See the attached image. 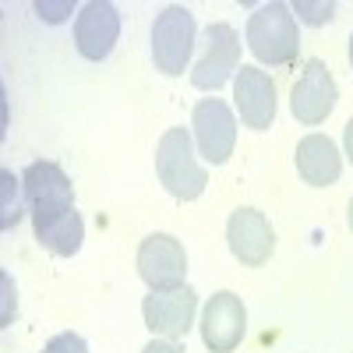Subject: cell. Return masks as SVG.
Instances as JSON below:
<instances>
[{
    "label": "cell",
    "instance_id": "7402d4cb",
    "mask_svg": "<svg viewBox=\"0 0 353 353\" xmlns=\"http://www.w3.org/2000/svg\"><path fill=\"white\" fill-rule=\"evenodd\" d=\"M343 149H346V159L353 163V117H350L346 128H343Z\"/></svg>",
    "mask_w": 353,
    "mask_h": 353
},
{
    "label": "cell",
    "instance_id": "603a6c76",
    "mask_svg": "<svg viewBox=\"0 0 353 353\" xmlns=\"http://www.w3.org/2000/svg\"><path fill=\"white\" fill-rule=\"evenodd\" d=\"M346 223H350V233H353V198H350V212H346Z\"/></svg>",
    "mask_w": 353,
    "mask_h": 353
},
{
    "label": "cell",
    "instance_id": "3957f363",
    "mask_svg": "<svg viewBox=\"0 0 353 353\" xmlns=\"http://www.w3.org/2000/svg\"><path fill=\"white\" fill-rule=\"evenodd\" d=\"M194 14L184 4H170L152 25V61L156 71L166 78H176L188 71V61L194 53Z\"/></svg>",
    "mask_w": 353,
    "mask_h": 353
},
{
    "label": "cell",
    "instance_id": "ac0fdd59",
    "mask_svg": "<svg viewBox=\"0 0 353 353\" xmlns=\"http://www.w3.org/2000/svg\"><path fill=\"white\" fill-rule=\"evenodd\" d=\"M43 353H88V343L78 332H61L43 346Z\"/></svg>",
    "mask_w": 353,
    "mask_h": 353
},
{
    "label": "cell",
    "instance_id": "6da1fadb",
    "mask_svg": "<svg viewBox=\"0 0 353 353\" xmlns=\"http://www.w3.org/2000/svg\"><path fill=\"white\" fill-rule=\"evenodd\" d=\"M156 173L159 184L176 198V201H194L205 194L209 173L198 163V149L188 128H170L159 145H156Z\"/></svg>",
    "mask_w": 353,
    "mask_h": 353
},
{
    "label": "cell",
    "instance_id": "4fadbf2b",
    "mask_svg": "<svg viewBox=\"0 0 353 353\" xmlns=\"http://www.w3.org/2000/svg\"><path fill=\"white\" fill-rule=\"evenodd\" d=\"M32 230H36V241L57 258L78 254L81 241H85V223L74 212V201H68V205H39V209H32Z\"/></svg>",
    "mask_w": 353,
    "mask_h": 353
},
{
    "label": "cell",
    "instance_id": "277c9868",
    "mask_svg": "<svg viewBox=\"0 0 353 353\" xmlns=\"http://www.w3.org/2000/svg\"><path fill=\"white\" fill-rule=\"evenodd\" d=\"M241 68V36L233 32V25L216 21L205 28V43H201V57L191 71V85L201 92H216L223 88Z\"/></svg>",
    "mask_w": 353,
    "mask_h": 353
},
{
    "label": "cell",
    "instance_id": "ffe728a7",
    "mask_svg": "<svg viewBox=\"0 0 353 353\" xmlns=\"http://www.w3.org/2000/svg\"><path fill=\"white\" fill-rule=\"evenodd\" d=\"M141 353H188V350H184L181 343H176V339H152Z\"/></svg>",
    "mask_w": 353,
    "mask_h": 353
},
{
    "label": "cell",
    "instance_id": "ba28073f",
    "mask_svg": "<svg viewBox=\"0 0 353 353\" xmlns=\"http://www.w3.org/2000/svg\"><path fill=\"white\" fill-rule=\"evenodd\" d=\"M336 103H339V88H336L332 71L321 61H307L301 78L293 81V88H290L293 117H297L301 124H307V128H318L336 110Z\"/></svg>",
    "mask_w": 353,
    "mask_h": 353
},
{
    "label": "cell",
    "instance_id": "52a82bcc",
    "mask_svg": "<svg viewBox=\"0 0 353 353\" xmlns=\"http://www.w3.org/2000/svg\"><path fill=\"white\" fill-rule=\"evenodd\" d=\"M201 343L212 353H233L248 336V307L233 290H219L201 311Z\"/></svg>",
    "mask_w": 353,
    "mask_h": 353
},
{
    "label": "cell",
    "instance_id": "5b68a950",
    "mask_svg": "<svg viewBox=\"0 0 353 353\" xmlns=\"http://www.w3.org/2000/svg\"><path fill=\"white\" fill-rule=\"evenodd\" d=\"M191 138L209 166H223L237 145V117L223 99H201L191 113Z\"/></svg>",
    "mask_w": 353,
    "mask_h": 353
},
{
    "label": "cell",
    "instance_id": "5bb4252c",
    "mask_svg": "<svg viewBox=\"0 0 353 353\" xmlns=\"http://www.w3.org/2000/svg\"><path fill=\"white\" fill-rule=\"evenodd\" d=\"M293 159H297V173L304 176V184H311V188H329V184L339 181V173H343V156H339L336 141L329 134L301 138Z\"/></svg>",
    "mask_w": 353,
    "mask_h": 353
},
{
    "label": "cell",
    "instance_id": "30bf717a",
    "mask_svg": "<svg viewBox=\"0 0 353 353\" xmlns=\"http://www.w3.org/2000/svg\"><path fill=\"white\" fill-rule=\"evenodd\" d=\"M194 311H198V293L191 286L163 290V293L149 290V297L141 304L145 329L159 339H184L194 325Z\"/></svg>",
    "mask_w": 353,
    "mask_h": 353
},
{
    "label": "cell",
    "instance_id": "44dd1931",
    "mask_svg": "<svg viewBox=\"0 0 353 353\" xmlns=\"http://www.w3.org/2000/svg\"><path fill=\"white\" fill-rule=\"evenodd\" d=\"M11 311H14V293H11V279L4 276V325H11Z\"/></svg>",
    "mask_w": 353,
    "mask_h": 353
},
{
    "label": "cell",
    "instance_id": "9a60e30c",
    "mask_svg": "<svg viewBox=\"0 0 353 353\" xmlns=\"http://www.w3.org/2000/svg\"><path fill=\"white\" fill-rule=\"evenodd\" d=\"M21 191H25V201H28V212L39 209V205L74 201V188L68 181V173L50 159H36L21 170Z\"/></svg>",
    "mask_w": 353,
    "mask_h": 353
},
{
    "label": "cell",
    "instance_id": "2e32d148",
    "mask_svg": "<svg viewBox=\"0 0 353 353\" xmlns=\"http://www.w3.org/2000/svg\"><path fill=\"white\" fill-rule=\"evenodd\" d=\"M0 194H4V205H0V226L11 230V226H18V219L28 209L25 191H21V176H14L11 170L0 173Z\"/></svg>",
    "mask_w": 353,
    "mask_h": 353
},
{
    "label": "cell",
    "instance_id": "e0dca14e",
    "mask_svg": "<svg viewBox=\"0 0 353 353\" xmlns=\"http://www.w3.org/2000/svg\"><path fill=\"white\" fill-rule=\"evenodd\" d=\"M293 14L304 18L307 25H325V21L336 18V4H332V0H321V4H307V0H297V4H293Z\"/></svg>",
    "mask_w": 353,
    "mask_h": 353
},
{
    "label": "cell",
    "instance_id": "7a4b0ae2",
    "mask_svg": "<svg viewBox=\"0 0 353 353\" xmlns=\"http://www.w3.org/2000/svg\"><path fill=\"white\" fill-rule=\"evenodd\" d=\"M248 50L254 53L258 64H269V68H286V64L297 61L301 36H297L293 8L279 4V0L258 8L248 18Z\"/></svg>",
    "mask_w": 353,
    "mask_h": 353
},
{
    "label": "cell",
    "instance_id": "8fae6325",
    "mask_svg": "<svg viewBox=\"0 0 353 353\" xmlns=\"http://www.w3.org/2000/svg\"><path fill=\"white\" fill-rule=\"evenodd\" d=\"M233 103L244 128L251 131H269L276 121V85L254 64H241V71L233 74Z\"/></svg>",
    "mask_w": 353,
    "mask_h": 353
},
{
    "label": "cell",
    "instance_id": "d6986e66",
    "mask_svg": "<svg viewBox=\"0 0 353 353\" xmlns=\"http://www.w3.org/2000/svg\"><path fill=\"white\" fill-rule=\"evenodd\" d=\"M71 11H74L71 0H64V4H43V0H39V4H36V14L46 18V21H64Z\"/></svg>",
    "mask_w": 353,
    "mask_h": 353
},
{
    "label": "cell",
    "instance_id": "7c38bea8",
    "mask_svg": "<svg viewBox=\"0 0 353 353\" xmlns=\"http://www.w3.org/2000/svg\"><path fill=\"white\" fill-rule=\"evenodd\" d=\"M121 36V11L106 0H88L74 18V46L85 61H106Z\"/></svg>",
    "mask_w": 353,
    "mask_h": 353
},
{
    "label": "cell",
    "instance_id": "9c48e42d",
    "mask_svg": "<svg viewBox=\"0 0 353 353\" xmlns=\"http://www.w3.org/2000/svg\"><path fill=\"white\" fill-rule=\"evenodd\" d=\"M226 244H230L233 258H237L241 265L258 269V265H265V261L272 258L276 233H272V226H269V219H265L261 209H254V205H241V209L230 212Z\"/></svg>",
    "mask_w": 353,
    "mask_h": 353
},
{
    "label": "cell",
    "instance_id": "8992f818",
    "mask_svg": "<svg viewBox=\"0 0 353 353\" xmlns=\"http://www.w3.org/2000/svg\"><path fill=\"white\" fill-rule=\"evenodd\" d=\"M138 276L152 293L181 290L188 279V254L173 233H149L138 244Z\"/></svg>",
    "mask_w": 353,
    "mask_h": 353
},
{
    "label": "cell",
    "instance_id": "cb8c5ba5",
    "mask_svg": "<svg viewBox=\"0 0 353 353\" xmlns=\"http://www.w3.org/2000/svg\"><path fill=\"white\" fill-rule=\"evenodd\" d=\"M350 64H353V32H350Z\"/></svg>",
    "mask_w": 353,
    "mask_h": 353
}]
</instances>
